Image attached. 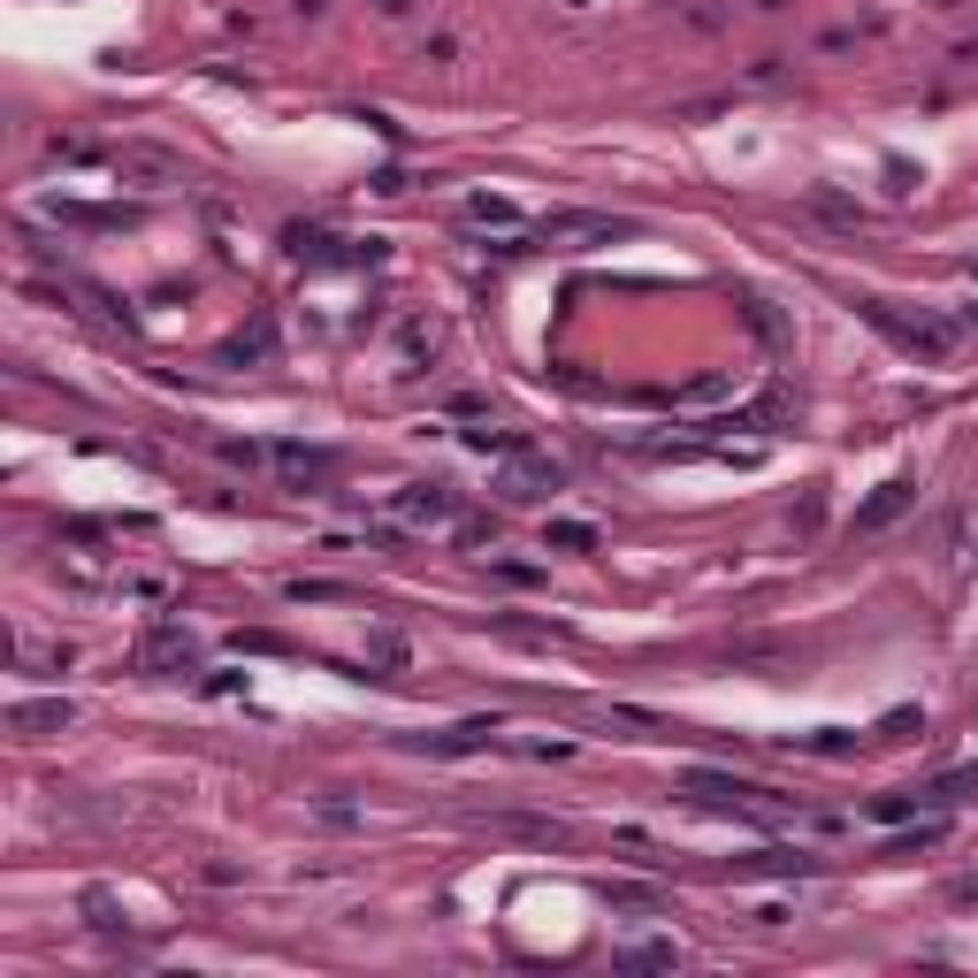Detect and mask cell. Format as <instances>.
Wrapping results in <instances>:
<instances>
[{
    "label": "cell",
    "mask_w": 978,
    "mask_h": 978,
    "mask_svg": "<svg viewBox=\"0 0 978 978\" xmlns=\"http://www.w3.org/2000/svg\"><path fill=\"white\" fill-rule=\"evenodd\" d=\"M504 489H512V497H543V489H558V467H551V459H512V467H504Z\"/></svg>",
    "instance_id": "cell-1"
},
{
    "label": "cell",
    "mask_w": 978,
    "mask_h": 978,
    "mask_svg": "<svg viewBox=\"0 0 978 978\" xmlns=\"http://www.w3.org/2000/svg\"><path fill=\"white\" fill-rule=\"evenodd\" d=\"M543 237H620V222H604V214H558V222H543Z\"/></svg>",
    "instance_id": "cell-2"
},
{
    "label": "cell",
    "mask_w": 978,
    "mask_h": 978,
    "mask_svg": "<svg viewBox=\"0 0 978 978\" xmlns=\"http://www.w3.org/2000/svg\"><path fill=\"white\" fill-rule=\"evenodd\" d=\"M902 504H910V482H887L879 497H871V504H864V512H856V527H887Z\"/></svg>",
    "instance_id": "cell-3"
},
{
    "label": "cell",
    "mask_w": 978,
    "mask_h": 978,
    "mask_svg": "<svg viewBox=\"0 0 978 978\" xmlns=\"http://www.w3.org/2000/svg\"><path fill=\"white\" fill-rule=\"evenodd\" d=\"M69 711L62 703H15V726H62Z\"/></svg>",
    "instance_id": "cell-4"
},
{
    "label": "cell",
    "mask_w": 978,
    "mask_h": 978,
    "mask_svg": "<svg viewBox=\"0 0 978 978\" xmlns=\"http://www.w3.org/2000/svg\"><path fill=\"white\" fill-rule=\"evenodd\" d=\"M398 512H405V520H444V512H452V504H444V497H405V504H398Z\"/></svg>",
    "instance_id": "cell-5"
}]
</instances>
